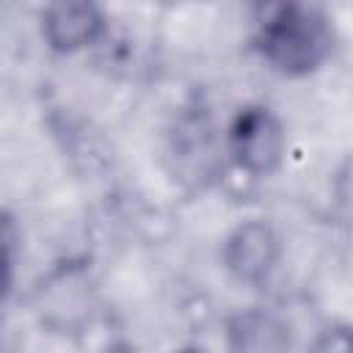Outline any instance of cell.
Returning <instances> with one entry per match:
<instances>
[{"label": "cell", "mask_w": 353, "mask_h": 353, "mask_svg": "<svg viewBox=\"0 0 353 353\" xmlns=\"http://www.w3.org/2000/svg\"><path fill=\"white\" fill-rule=\"evenodd\" d=\"M256 50L281 74H309L328 58L331 30L314 8L276 6L256 28Z\"/></svg>", "instance_id": "obj_1"}, {"label": "cell", "mask_w": 353, "mask_h": 353, "mask_svg": "<svg viewBox=\"0 0 353 353\" xmlns=\"http://www.w3.org/2000/svg\"><path fill=\"white\" fill-rule=\"evenodd\" d=\"M174 353H201V350H196V347H182V350H174Z\"/></svg>", "instance_id": "obj_8"}, {"label": "cell", "mask_w": 353, "mask_h": 353, "mask_svg": "<svg viewBox=\"0 0 353 353\" xmlns=\"http://www.w3.org/2000/svg\"><path fill=\"white\" fill-rule=\"evenodd\" d=\"M226 273L240 284H262L281 259V240L265 221H245L234 226L221 248Z\"/></svg>", "instance_id": "obj_2"}, {"label": "cell", "mask_w": 353, "mask_h": 353, "mask_svg": "<svg viewBox=\"0 0 353 353\" xmlns=\"http://www.w3.org/2000/svg\"><path fill=\"white\" fill-rule=\"evenodd\" d=\"M290 345V325L270 309L254 306L226 320L229 353H287Z\"/></svg>", "instance_id": "obj_5"}, {"label": "cell", "mask_w": 353, "mask_h": 353, "mask_svg": "<svg viewBox=\"0 0 353 353\" xmlns=\"http://www.w3.org/2000/svg\"><path fill=\"white\" fill-rule=\"evenodd\" d=\"M105 353H135V350H132L130 345H110Z\"/></svg>", "instance_id": "obj_7"}, {"label": "cell", "mask_w": 353, "mask_h": 353, "mask_svg": "<svg viewBox=\"0 0 353 353\" xmlns=\"http://www.w3.org/2000/svg\"><path fill=\"white\" fill-rule=\"evenodd\" d=\"M312 353H353V325H328L317 334Z\"/></svg>", "instance_id": "obj_6"}, {"label": "cell", "mask_w": 353, "mask_h": 353, "mask_svg": "<svg viewBox=\"0 0 353 353\" xmlns=\"http://www.w3.org/2000/svg\"><path fill=\"white\" fill-rule=\"evenodd\" d=\"M229 149L245 171L270 174L284 154V130L268 108H243L229 130Z\"/></svg>", "instance_id": "obj_3"}, {"label": "cell", "mask_w": 353, "mask_h": 353, "mask_svg": "<svg viewBox=\"0 0 353 353\" xmlns=\"http://www.w3.org/2000/svg\"><path fill=\"white\" fill-rule=\"evenodd\" d=\"M105 17L94 3H55L41 14V36L58 52H77L97 41Z\"/></svg>", "instance_id": "obj_4"}]
</instances>
